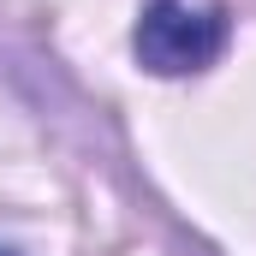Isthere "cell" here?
<instances>
[{"label":"cell","instance_id":"1","mask_svg":"<svg viewBox=\"0 0 256 256\" xmlns=\"http://www.w3.org/2000/svg\"><path fill=\"white\" fill-rule=\"evenodd\" d=\"M226 12L220 6H185V0H149L143 18H137V60L161 78H185V72H202L226 54Z\"/></svg>","mask_w":256,"mask_h":256},{"label":"cell","instance_id":"2","mask_svg":"<svg viewBox=\"0 0 256 256\" xmlns=\"http://www.w3.org/2000/svg\"><path fill=\"white\" fill-rule=\"evenodd\" d=\"M0 256H12V250H0Z\"/></svg>","mask_w":256,"mask_h":256}]
</instances>
